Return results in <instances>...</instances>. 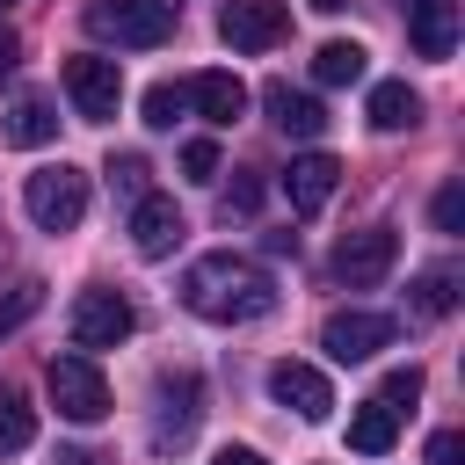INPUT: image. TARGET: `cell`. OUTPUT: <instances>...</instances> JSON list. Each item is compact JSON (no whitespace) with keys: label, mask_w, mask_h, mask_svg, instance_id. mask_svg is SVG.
<instances>
[{"label":"cell","mask_w":465,"mask_h":465,"mask_svg":"<svg viewBox=\"0 0 465 465\" xmlns=\"http://www.w3.org/2000/svg\"><path fill=\"white\" fill-rule=\"evenodd\" d=\"M429 465H465V436L458 429H436L429 436Z\"/></svg>","instance_id":"cell-27"},{"label":"cell","mask_w":465,"mask_h":465,"mask_svg":"<svg viewBox=\"0 0 465 465\" xmlns=\"http://www.w3.org/2000/svg\"><path fill=\"white\" fill-rule=\"evenodd\" d=\"M392 436H400V414H392L385 400H363V407L349 414V450H363V458H385V450H392Z\"/></svg>","instance_id":"cell-18"},{"label":"cell","mask_w":465,"mask_h":465,"mask_svg":"<svg viewBox=\"0 0 465 465\" xmlns=\"http://www.w3.org/2000/svg\"><path fill=\"white\" fill-rule=\"evenodd\" d=\"M450 305H458V269H421L414 276V312L421 320H443Z\"/></svg>","instance_id":"cell-21"},{"label":"cell","mask_w":465,"mask_h":465,"mask_svg":"<svg viewBox=\"0 0 465 465\" xmlns=\"http://www.w3.org/2000/svg\"><path fill=\"white\" fill-rule=\"evenodd\" d=\"M334 182H341V160H334V153H298V160L283 167V196H291L298 218H312V211L334 196Z\"/></svg>","instance_id":"cell-12"},{"label":"cell","mask_w":465,"mask_h":465,"mask_svg":"<svg viewBox=\"0 0 465 465\" xmlns=\"http://www.w3.org/2000/svg\"><path fill=\"white\" fill-rule=\"evenodd\" d=\"M182 305L196 320H218V327H247V320H269L276 312V276L232 247L218 254H196L189 276H182Z\"/></svg>","instance_id":"cell-1"},{"label":"cell","mask_w":465,"mask_h":465,"mask_svg":"<svg viewBox=\"0 0 465 465\" xmlns=\"http://www.w3.org/2000/svg\"><path fill=\"white\" fill-rule=\"evenodd\" d=\"M312 7H320V15H341V7H349V0H312Z\"/></svg>","instance_id":"cell-33"},{"label":"cell","mask_w":465,"mask_h":465,"mask_svg":"<svg viewBox=\"0 0 465 465\" xmlns=\"http://www.w3.org/2000/svg\"><path fill=\"white\" fill-rule=\"evenodd\" d=\"M138 109H145V124H153V131H174V116H182V109H189V94H182V87H174V80H153V87H145V102H138Z\"/></svg>","instance_id":"cell-23"},{"label":"cell","mask_w":465,"mask_h":465,"mask_svg":"<svg viewBox=\"0 0 465 465\" xmlns=\"http://www.w3.org/2000/svg\"><path fill=\"white\" fill-rule=\"evenodd\" d=\"M36 443V414H29V400H0V458H15V450H29Z\"/></svg>","instance_id":"cell-22"},{"label":"cell","mask_w":465,"mask_h":465,"mask_svg":"<svg viewBox=\"0 0 465 465\" xmlns=\"http://www.w3.org/2000/svg\"><path fill=\"white\" fill-rule=\"evenodd\" d=\"M218 36L232 51H269V44L291 36V7L283 0H225L218 7Z\"/></svg>","instance_id":"cell-9"},{"label":"cell","mask_w":465,"mask_h":465,"mask_svg":"<svg viewBox=\"0 0 465 465\" xmlns=\"http://www.w3.org/2000/svg\"><path fill=\"white\" fill-rule=\"evenodd\" d=\"M385 341H392V320H385V312H334V320L320 327V349H327L334 363H371Z\"/></svg>","instance_id":"cell-10"},{"label":"cell","mask_w":465,"mask_h":465,"mask_svg":"<svg viewBox=\"0 0 465 465\" xmlns=\"http://www.w3.org/2000/svg\"><path fill=\"white\" fill-rule=\"evenodd\" d=\"M7 145H51L58 138V116H51V102H36V94H22L15 109H7Z\"/></svg>","instance_id":"cell-20"},{"label":"cell","mask_w":465,"mask_h":465,"mask_svg":"<svg viewBox=\"0 0 465 465\" xmlns=\"http://www.w3.org/2000/svg\"><path fill=\"white\" fill-rule=\"evenodd\" d=\"M65 94H73V109H80L87 124H109L116 102H124V73H116V58H94V51L65 58Z\"/></svg>","instance_id":"cell-8"},{"label":"cell","mask_w":465,"mask_h":465,"mask_svg":"<svg viewBox=\"0 0 465 465\" xmlns=\"http://www.w3.org/2000/svg\"><path fill=\"white\" fill-rule=\"evenodd\" d=\"M203 421V378L196 371H167L153 385V450H182Z\"/></svg>","instance_id":"cell-5"},{"label":"cell","mask_w":465,"mask_h":465,"mask_svg":"<svg viewBox=\"0 0 465 465\" xmlns=\"http://www.w3.org/2000/svg\"><path fill=\"white\" fill-rule=\"evenodd\" d=\"M363 116H371V131H414L421 124V94L407 80H378L371 102H363Z\"/></svg>","instance_id":"cell-17"},{"label":"cell","mask_w":465,"mask_h":465,"mask_svg":"<svg viewBox=\"0 0 465 465\" xmlns=\"http://www.w3.org/2000/svg\"><path fill=\"white\" fill-rule=\"evenodd\" d=\"M429 211H436V232H465V182H443Z\"/></svg>","instance_id":"cell-25"},{"label":"cell","mask_w":465,"mask_h":465,"mask_svg":"<svg viewBox=\"0 0 465 465\" xmlns=\"http://www.w3.org/2000/svg\"><path fill=\"white\" fill-rule=\"evenodd\" d=\"M109 174H116V189H124V196H145V160H138V153H124Z\"/></svg>","instance_id":"cell-28"},{"label":"cell","mask_w":465,"mask_h":465,"mask_svg":"<svg viewBox=\"0 0 465 465\" xmlns=\"http://www.w3.org/2000/svg\"><path fill=\"white\" fill-rule=\"evenodd\" d=\"M15 58H22V44H15V36H7V29H0V80H7V73H15Z\"/></svg>","instance_id":"cell-31"},{"label":"cell","mask_w":465,"mask_h":465,"mask_svg":"<svg viewBox=\"0 0 465 465\" xmlns=\"http://www.w3.org/2000/svg\"><path fill=\"white\" fill-rule=\"evenodd\" d=\"M7 7H15V0H0V15H7Z\"/></svg>","instance_id":"cell-34"},{"label":"cell","mask_w":465,"mask_h":465,"mask_svg":"<svg viewBox=\"0 0 465 465\" xmlns=\"http://www.w3.org/2000/svg\"><path fill=\"white\" fill-rule=\"evenodd\" d=\"M189 225H182V211H174V196H138V211H131V247L145 254V262H160V254H174V240H182Z\"/></svg>","instance_id":"cell-13"},{"label":"cell","mask_w":465,"mask_h":465,"mask_svg":"<svg viewBox=\"0 0 465 465\" xmlns=\"http://www.w3.org/2000/svg\"><path fill=\"white\" fill-rule=\"evenodd\" d=\"M407 36H414V58H436L443 65L458 51V0H414Z\"/></svg>","instance_id":"cell-14"},{"label":"cell","mask_w":465,"mask_h":465,"mask_svg":"<svg viewBox=\"0 0 465 465\" xmlns=\"http://www.w3.org/2000/svg\"><path fill=\"white\" fill-rule=\"evenodd\" d=\"M269 400H276V407H291L298 421H327V414H334V385H327L312 363H291V356L269 371Z\"/></svg>","instance_id":"cell-11"},{"label":"cell","mask_w":465,"mask_h":465,"mask_svg":"<svg viewBox=\"0 0 465 465\" xmlns=\"http://www.w3.org/2000/svg\"><path fill=\"white\" fill-rule=\"evenodd\" d=\"M73 349H116V341H131V327H138V312H131V298L124 291H80L73 298Z\"/></svg>","instance_id":"cell-6"},{"label":"cell","mask_w":465,"mask_h":465,"mask_svg":"<svg viewBox=\"0 0 465 465\" xmlns=\"http://www.w3.org/2000/svg\"><path fill=\"white\" fill-rule=\"evenodd\" d=\"M182 174H189V182H218V145H211V138H189V145H182Z\"/></svg>","instance_id":"cell-26"},{"label":"cell","mask_w":465,"mask_h":465,"mask_svg":"<svg viewBox=\"0 0 465 465\" xmlns=\"http://www.w3.org/2000/svg\"><path fill=\"white\" fill-rule=\"evenodd\" d=\"M44 385H51V407H58L65 421H80V429L109 414V378L94 371V356H51Z\"/></svg>","instance_id":"cell-4"},{"label":"cell","mask_w":465,"mask_h":465,"mask_svg":"<svg viewBox=\"0 0 465 465\" xmlns=\"http://www.w3.org/2000/svg\"><path fill=\"white\" fill-rule=\"evenodd\" d=\"M22 211L44 225V232H73L80 218H87V174L80 167H36L29 182H22Z\"/></svg>","instance_id":"cell-3"},{"label":"cell","mask_w":465,"mask_h":465,"mask_svg":"<svg viewBox=\"0 0 465 465\" xmlns=\"http://www.w3.org/2000/svg\"><path fill=\"white\" fill-rule=\"evenodd\" d=\"M378 400H385L392 414H400V407H414V400H421V371H414V363H400V371H385V385H378Z\"/></svg>","instance_id":"cell-24"},{"label":"cell","mask_w":465,"mask_h":465,"mask_svg":"<svg viewBox=\"0 0 465 465\" xmlns=\"http://www.w3.org/2000/svg\"><path fill=\"white\" fill-rule=\"evenodd\" d=\"M182 22V0H87V29L116 51H153Z\"/></svg>","instance_id":"cell-2"},{"label":"cell","mask_w":465,"mask_h":465,"mask_svg":"<svg viewBox=\"0 0 465 465\" xmlns=\"http://www.w3.org/2000/svg\"><path fill=\"white\" fill-rule=\"evenodd\" d=\"M363 65H371V51H363V44H349V36H334V44H320V51H312V80H320V87H356V80H363Z\"/></svg>","instance_id":"cell-19"},{"label":"cell","mask_w":465,"mask_h":465,"mask_svg":"<svg viewBox=\"0 0 465 465\" xmlns=\"http://www.w3.org/2000/svg\"><path fill=\"white\" fill-rule=\"evenodd\" d=\"M182 94H189V102H196V109H203V124H218V131H225V124H240V116H247V87H240V80H232V73H196V80H189V87H182Z\"/></svg>","instance_id":"cell-16"},{"label":"cell","mask_w":465,"mask_h":465,"mask_svg":"<svg viewBox=\"0 0 465 465\" xmlns=\"http://www.w3.org/2000/svg\"><path fill=\"white\" fill-rule=\"evenodd\" d=\"M58 465H102L94 450H58Z\"/></svg>","instance_id":"cell-32"},{"label":"cell","mask_w":465,"mask_h":465,"mask_svg":"<svg viewBox=\"0 0 465 465\" xmlns=\"http://www.w3.org/2000/svg\"><path fill=\"white\" fill-rule=\"evenodd\" d=\"M262 102H269V116H276V131H283V138H320V131H327V109H320L312 94H298L291 80H269V87H262Z\"/></svg>","instance_id":"cell-15"},{"label":"cell","mask_w":465,"mask_h":465,"mask_svg":"<svg viewBox=\"0 0 465 465\" xmlns=\"http://www.w3.org/2000/svg\"><path fill=\"white\" fill-rule=\"evenodd\" d=\"M254 203H262V182H254V174H240V182L225 189V211H254Z\"/></svg>","instance_id":"cell-29"},{"label":"cell","mask_w":465,"mask_h":465,"mask_svg":"<svg viewBox=\"0 0 465 465\" xmlns=\"http://www.w3.org/2000/svg\"><path fill=\"white\" fill-rule=\"evenodd\" d=\"M392 262H400V232H392V225H363V232H349V240L334 247V276H341L349 291L385 283V276H392Z\"/></svg>","instance_id":"cell-7"},{"label":"cell","mask_w":465,"mask_h":465,"mask_svg":"<svg viewBox=\"0 0 465 465\" xmlns=\"http://www.w3.org/2000/svg\"><path fill=\"white\" fill-rule=\"evenodd\" d=\"M218 465H269V458H262V450H247V443H225V450H218Z\"/></svg>","instance_id":"cell-30"}]
</instances>
